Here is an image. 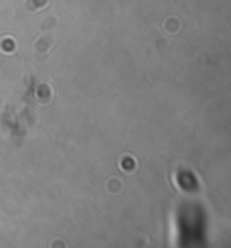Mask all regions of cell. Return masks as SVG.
<instances>
[{"label":"cell","mask_w":231,"mask_h":248,"mask_svg":"<svg viewBox=\"0 0 231 248\" xmlns=\"http://www.w3.org/2000/svg\"><path fill=\"white\" fill-rule=\"evenodd\" d=\"M29 6L35 8V6H45V0H29Z\"/></svg>","instance_id":"cell-1"},{"label":"cell","mask_w":231,"mask_h":248,"mask_svg":"<svg viewBox=\"0 0 231 248\" xmlns=\"http://www.w3.org/2000/svg\"><path fill=\"white\" fill-rule=\"evenodd\" d=\"M0 45H6V51H12L14 47H12V41H10V39H6V41H2L0 43Z\"/></svg>","instance_id":"cell-2"}]
</instances>
